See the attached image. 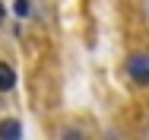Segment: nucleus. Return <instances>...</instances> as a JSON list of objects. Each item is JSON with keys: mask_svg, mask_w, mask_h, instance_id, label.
I'll return each instance as SVG.
<instances>
[{"mask_svg": "<svg viewBox=\"0 0 149 140\" xmlns=\"http://www.w3.org/2000/svg\"><path fill=\"white\" fill-rule=\"evenodd\" d=\"M127 73L136 80V83H149V54H130L127 57Z\"/></svg>", "mask_w": 149, "mask_h": 140, "instance_id": "nucleus-1", "label": "nucleus"}, {"mask_svg": "<svg viewBox=\"0 0 149 140\" xmlns=\"http://www.w3.org/2000/svg\"><path fill=\"white\" fill-rule=\"evenodd\" d=\"M0 140H22V124L16 118H3L0 121Z\"/></svg>", "mask_w": 149, "mask_h": 140, "instance_id": "nucleus-2", "label": "nucleus"}, {"mask_svg": "<svg viewBox=\"0 0 149 140\" xmlns=\"http://www.w3.org/2000/svg\"><path fill=\"white\" fill-rule=\"evenodd\" d=\"M13 86H16V73H13V67L0 61V89H13Z\"/></svg>", "mask_w": 149, "mask_h": 140, "instance_id": "nucleus-3", "label": "nucleus"}, {"mask_svg": "<svg viewBox=\"0 0 149 140\" xmlns=\"http://www.w3.org/2000/svg\"><path fill=\"white\" fill-rule=\"evenodd\" d=\"M29 0H16V16H19V19H26V16H29Z\"/></svg>", "mask_w": 149, "mask_h": 140, "instance_id": "nucleus-4", "label": "nucleus"}, {"mask_svg": "<svg viewBox=\"0 0 149 140\" xmlns=\"http://www.w3.org/2000/svg\"><path fill=\"white\" fill-rule=\"evenodd\" d=\"M3 16H6V10H3V3H0V23H3Z\"/></svg>", "mask_w": 149, "mask_h": 140, "instance_id": "nucleus-5", "label": "nucleus"}]
</instances>
